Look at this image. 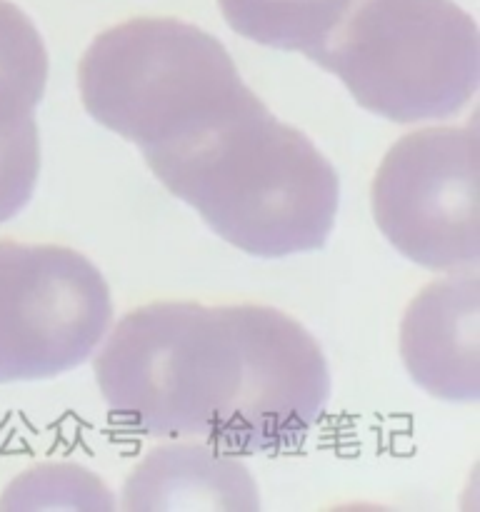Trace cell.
I'll return each instance as SVG.
<instances>
[{
    "label": "cell",
    "instance_id": "obj_5",
    "mask_svg": "<svg viewBox=\"0 0 480 512\" xmlns=\"http://www.w3.org/2000/svg\"><path fill=\"white\" fill-rule=\"evenodd\" d=\"M113 300L83 253L0 240V385L78 368L108 335Z\"/></svg>",
    "mask_w": 480,
    "mask_h": 512
},
{
    "label": "cell",
    "instance_id": "obj_1",
    "mask_svg": "<svg viewBox=\"0 0 480 512\" xmlns=\"http://www.w3.org/2000/svg\"><path fill=\"white\" fill-rule=\"evenodd\" d=\"M93 370L128 428L238 458L295 450L330 398L318 340L283 310L255 303L140 305L115 325Z\"/></svg>",
    "mask_w": 480,
    "mask_h": 512
},
{
    "label": "cell",
    "instance_id": "obj_10",
    "mask_svg": "<svg viewBox=\"0 0 480 512\" xmlns=\"http://www.w3.org/2000/svg\"><path fill=\"white\" fill-rule=\"evenodd\" d=\"M225 23L268 48L315 53L353 0H218Z\"/></svg>",
    "mask_w": 480,
    "mask_h": 512
},
{
    "label": "cell",
    "instance_id": "obj_11",
    "mask_svg": "<svg viewBox=\"0 0 480 512\" xmlns=\"http://www.w3.org/2000/svg\"><path fill=\"white\" fill-rule=\"evenodd\" d=\"M83 508L113 510L108 488L78 465H40L20 475L0 498V510Z\"/></svg>",
    "mask_w": 480,
    "mask_h": 512
},
{
    "label": "cell",
    "instance_id": "obj_3",
    "mask_svg": "<svg viewBox=\"0 0 480 512\" xmlns=\"http://www.w3.org/2000/svg\"><path fill=\"white\" fill-rule=\"evenodd\" d=\"M78 88L90 118L140 153L255 95L218 38L175 18H133L100 33L78 65Z\"/></svg>",
    "mask_w": 480,
    "mask_h": 512
},
{
    "label": "cell",
    "instance_id": "obj_9",
    "mask_svg": "<svg viewBox=\"0 0 480 512\" xmlns=\"http://www.w3.org/2000/svg\"><path fill=\"white\" fill-rule=\"evenodd\" d=\"M125 510H258V488L238 455L205 443L150 450L123 488Z\"/></svg>",
    "mask_w": 480,
    "mask_h": 512
},
{
    "label": "cell",
    "instance_id": "obj_4",
    "mask_svg": "<svg viewBox=\"0 0 480 512\" xmlns=\"http://www.w3.org/2000/svg\"><path fill=\"white\" fill-rule=\"evenodd\" d=\"M478 25L453 0H353L310 55L393 123L460 113L478 88Z\"/></svg>",
    "mask_w": 480,
    "mask_h": 512
},
{
    "label": "cell",
    "instance_id": "obj_2",
    "mask_svg": "<svg viewBox=\"0 0 480 512\" xmlns=\"http://www.w3.org/2000/svg\"><path fill=\"white\" fill-rule=\"evenodd\" d=\"M143 158L213 233L255 258L320 250L335 225L338 173L258 95Z\"/></svg>",
    "mask_w": 480,
    "mask_h": 512
},
{
    "label": "cell",
    "instance_id": "obj_8",
    "mask_svg": "<svg viewBox=\"0 0 480 512\" xmlns=\"http://www.w3.org/2000/svg\"><path fill=\"white\" fill-rule=\"evenodd\" d=\"M48 85V50L33 20L0 0V223L33 198L40 175L35 108Z\"/></svg>",
    "mask_w": 480,
    "mask_h": 512
},
{
    "label": "cell",
    "instance_id": "obj_7",
    "mask_svg": "<svg viewBox=\"0 0 480 512\" xmlns=\"http://www.w3.org/2000/svg\"><path fill=\"white\" fill-rule=\"evenodd\" d=\"M400 355L410 378L435 398H478V275L458 270L410 300Z\"/></svg>",
    "mask_w": 480,
    "mask_h": 512
},
{
    "label": "cell",
    "instance_id": "obj_6",
    "mask_svg": "<svg viewBox=\"0 0 480 512\" xmlns=\"http://www.w3.org/2000/svg\"><path fill=\"white\" fill-rule=\"evenodd\" d=\"M375 225L430 270H463L480 253L478 133L423 128L400 138L370 188Z\"/></svg>",
    "mask_w": 480,
    "mask_h": 512
}]
</instances>
